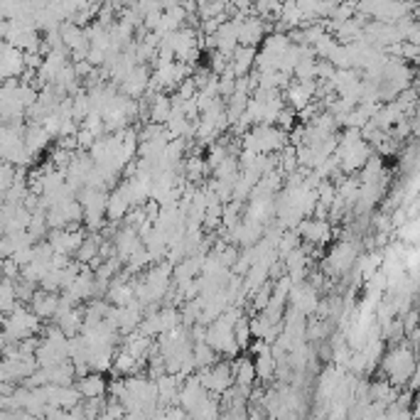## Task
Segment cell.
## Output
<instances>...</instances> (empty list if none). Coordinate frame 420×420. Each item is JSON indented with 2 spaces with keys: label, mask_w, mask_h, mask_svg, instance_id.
I'll return each instance as SVG.
<instances>
[{
  "label": "cell",
  "mask_w": 420,
  "mask_h": 420,
  "mask_svg": "<svg viewBox=\"0 0 420 420\" xmlns=\"http://www.w3.org/2000/svg\"><path fill=\"white\" fill-rule=\"evenodd\" d=\"M184 172H187L189 179H199L204 174V160L202 158L187 160V165H184Z\"/></svg>",
  "instance_id": "12"
},
{
  "label": "cell",
  "mask_w": 420,
  "mask_h": 420,
  "mask_svg": "<svg viewBox=\"0 0 420 420\" xmlns=\"http://www.w3.org/2000/svg\"><path fill=\"white\" fill-rule=\"evenodd\" d=\"M381 371L386 374L388 383L403 388L408 378H411V374L416 371V354H413V349L408 347L406 342L396 344V347L383 357Z\"/></svg>",
  "instance_id": "1"
},
{
  "label": "cell",
  "mask_w": 420,
  "mask_h": 420,
  "mask_svg": "<svg viewBox=\"0 0 420 420\" xmlns=\"http://www.w3.org/2000/svg\"><path fill=\"white\" fill-rule=\"evenodd\" d=\"M138 234L133 227H126L121 234L116 236V251H118V258H128L133 253V248L138 246Z\"/></svg>",
  "instance_id": "9"
},
{
  "label": "cell",
  "mask_w": 420,
  "mask_h": 420,
  "mask_svg": "<svg viewBox=\"0 0 420 420\" xmlns=\"http://www.w3.org/2000/svg\"><path fill=\"white\" fill-rule=\"evenodd\" d=\"M303 234V238L307 243H327L332 238V229H329L327 222H305L303 227L298 229Z\"/></svg>",
  "instance_id": "6"
},
{
  "label": "cell",
  "mask_w": 420,
  "mask_h": 420,
  "mask_svg": "<svg viewBox=\"0 0 420 420\" xmlns=\"http://www.w3.org/2000/svg\"><path fill=\"white\" fill-rule=\"evenodd\" d=\"M128 209H131V202H128L126 192H123L121 187H118L111 197H106V217L111 219V222L123 219L128 214Z\"/></svg>",
  "instance_id": "7"
},
{
  "label": "cell",
  "mask_w": 420,
  "mask_h": 420,
  "mask_svg": "<svg viewBox=\"0 0 420 420\" xmlns=\"http://www.w3.org/2000/svg\"><path fill=\"white\" fill-rule=\"evenodd\" d=\"M3 266H5V258H0V278H3Z\"/></svg>",
  "instance_id": "13"
},
{
  "label": "cell",
  "mask_w": 420,
  "mask_h": 420,
  "mask_svg": "<svg viewBox=\"0 0 420 420\" xmlns=\"http://www.w3.org/2000/svg\"><path fill=\"white\" fill-rule=\"evenodd\" d=\"M131 295H133V288H128L126 283H118V280H116V285H113V288L108 290V298H111L116 305L131 303Z\"/></svg>",
  "instance_id": "11"
},
{
  "label": "cell",
  "mask_w": 420,
  "mask_h": 420,
  "mask_svg": "<svg viewBox=\"0 0 420 420\" xmlns=\"http://www.w3.org/2000/svg\"><path fill=\"white\" fill-rule=\"evenodd\" d=\"M20 305L18 293H15V280L0 278V312L8 314Z\"/></svg>",
  "instance_id": "8"
},
{
  "label": "cell",
  "mask_w": 420,
  "mask_h": 420,
  "mask_svg": "<svg viewBox=\"0 0 420 420\" xmlns=\"http://www.w3.org/2000/svg\"><path fill=\"white\" fill-rule=\"evenodd\" d=\"M354 261H357V248H354V243L344 241V243H339L332 253H329L327 268H329V273H337V276H342V273H347L349 268H352Z\"/></svg>",
  "instance_id": "3"
},
{
  "label": "cell",
  "mask_w": 420,
  "mask_h": 420,
  "mask_svg": "<svg viewBox=\"0 0 420 420\" xmlns=\"http://www.w3.org/2000/svg\"><path fill=\"white\" fill-rule=\"evenodd\" d=\"M30 303H32V312L37 314L39 319H47V317H54L57 314V293H52V290H37V293H32V298H30Z\"/></svg>",
  "instance_id": "4"
},
{
  "label": "cell",
  "mask_w": 420,
  "mask_h": 420,
  "mask_svg": "<svg viewBox=\"0 0 420 420\" xmlns=\"http://www.w3.org/2000/svg\"><path fill=\"white\" fill-rule=\"evenodd\" d=\"M148 111L153 123H165L170 118V111H172V98H167L165 94H158L153 98V106H148Z\"/></svg>",
  "instance_id": "10"
},
{
  "label": "cell",
  "mask_w": 420,
  "mask_h": 420,
  "mask_svg": "<svg viewBox=\"0 0 420 420\" xmlns=\"http://www.w3.org/2000/svg\"><path fill=\"white\" fill-rule=\"evenodd\" d=\"M199 383L207 388L209 393H224L229 386H234V371L229 364H212V367H204Z\"/></svg>",
  "instance_id": "2"
},
{
  "label": "cell",
  "mask_w": 420,
  "mask_h": 420,
  "mask_svg": "<svg viewBox=\"0 0 420 420\" xmlns=\"http://www.w3.org/2000/svg\"><path fill=\"white\" fill-rule=\"evenodd\" d=\"M79 393L82 398H103L106 396V381H103L101 371H91V374H84L79 376Z\"/></svg>",
  "instance_id": "5"
}]
</instances>
